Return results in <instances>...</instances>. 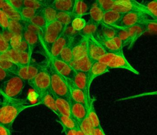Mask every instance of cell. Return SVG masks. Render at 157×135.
I'll use <instances>...</instances> for the list:
<instances>
[{
  "mask_svg": "<svg viewBox=\"0 0 157 135\" xmlns=\"http://www.w3.org/2000/svg\"><path fill=\"white\" fill-rule=\"evenodd\" d=\"M2 98V101L0 104V125L10 131L15 120L22 111L40 104L39 102L30 104L23 99H11L4 96Z\"/></svg>",
  "mask_w": 157,
  "mask_h": 135,
  "instance_id": "cell-1",
  "label": "cell"
},
{
  "mask_svg": "<svg viewBox=\"0 0 157 135\" xmlns=\"http://www.w3.org/2000/svg\"><path fill=\"white\" fill-rule=\"evenodd\" d=\"M48 70L50 77V92L55 96L63 97L69 100L70 94L67 80L56 72L50 62Z\"/></svg>",
  "mask_w": 157,
  "mask_h": 135,
  "instance_id": "cell-2",
  "label": "cell"
},
{
  "mask_svg": "<svg viewBox=\"0 0 157 135\" xmlns=\"http://www.w3.org/2000/svg\"><path fill=\"white\" fill-rule=\"evenodd\" d=\"M65 27V25L55 21L47 25L44 29L41 44L44 46L47 54H48L53 43L63 33Z\"/></svg>",
  "mask_w": 157,
  "mask_h": 135,
  "instance_id": "cell-3",
  "label": "cell"
},
{
  "mask_svg": "<svg viewBox=\"0 0 157 135\" xmlns=\"http://www.w3.org/2000/svg\"><path fill=\"white\" fill-rule=\"evenodd\" d=\"M38 98L50 90V77L48 68L44 67L31 80L28 81Z\"/></svg>",
  "mask_w": 157,
  "mask_h": 135,
  "instance_id": "cell-4",
  "label": "cell"
},
{
  "mask_svg": "<svg viewBox=\"0 0 157 135\" xmlns=\"http://www.w3.org/2000/svg\"><path fill=\"white\" fill-rule=\"evenodd\" d=\"M25 81L17 75H14L2 84L3 96L11 99H17L20 96L25 87Z\"/></svg>",
  "mask_w": 157,
  "mask_h": 135,
  "instance_id": "cell-5",
  "label": "cell"
},
{
  "mask_svg": "<svg viewBox=\"0 0 157 135\" xmlns=\"http://www.w3.org/2000/svg\"><path fill=\"white\" fill-rule=\"evenodd\" d=\"M147 14L140 11H130L123 15L117 27L128 28L137 24H142L149 19Z\"/></svg>",
  "mask_w": 157,
  "mask_h": 135,
  "instance_id": "cell-6",
  "label": "cell"
},
{
  "mask_svg": "<svg viewBox=\"0 0 157 135\" xmlns=\"http://www.w3.org/2000/svg\"><path fill=\"white\" fill-rule=\"evenodd\" d=\"M48 59L56 72L68 80H73L75 70L69 63L54 57H48Z\"/></svg>",
  "mask_w": 157,
  "mask_h": 135,
  "instance_id": "cell-7",
  "label": "cell"
},
{
  "mask_svg": "<svg viewBox=\"0 0 157 135\" xmlns=\"http://www.w3.org/2000/svg\"><path fill=\"white\" fill-rule=\"evenodd\" d=\"M43 67L44 66L39 63L31 62L25 65H20L18 67L17 76H19L25 82H28L33 78Z\"/></svg>",
  "mask_w": 157,
  "mask_h": 135,
  "instance_id": "cell-8",
  "label": "cell"
},
{
  "mask_svg": "<svg viewBox=\"0 0 157 135\" xmlns=\"http://www.w3.org/2000/svg\"><path fill=\"white\" fill-rule=\"evenodd\" d=\"M110 68H123L129 70L136 75H139V72L136 70L125 58L123 52L114 53L113 56L110 62L107 65Z\"/></svg>",
  "mask_w": 157,
  "mask_h": 135,
  "instance_id": "cell-9",
  "label": "cell"
},
{
  "mask_svg": "<svg viewBox=\"0 0 157 135\" xmlns=\"http://www.w3.org/2000/svg\"><path fill=\"white\" fill-rule=\"evenodd\" d=\"M86 38L87 42V55L94 62L97 61L100 57L107 52L93 37Z\"/></svg>",
  "mask_w": 157,
  "mask_h": 135,
  "instance_id": "cell-10",
  "label": "cell"
},
{
  "mask_svg": "<svg viewBox=\"0 0 157 135\" xmlns=\"http://www.w3.org/2000/svg\"><path fill=\"white\" fill-rule=\"evenodd\" d=\"M72 81L76 87L80 89L85 93L88 100L89 101L91 100V98L90 97V85L88 83L87 72L75 70V75Z\"/></svg>",
  "mask_w": 157,
  "mask_h": 135,
  "instance_id": "cell-11",
  "label": "cell"
},
{
  "mask_svg": "<svg viewBox=\"0 0 157 135\" xmlns=\"http://www.w3.org/2000/svg\"><path fill=\"white\" fill-rule=\"evenodd\" d=\"M107 52L118 53L123 52V45L121 39L117 36L110 39H102L99 38H94Z\"/></svg>",
  "mask_w": 157,
  "mask_h": 135,
  "instance_id": "cell-12",
  "label": "cell"
},
{
  "mask_svg": "<svg viewBox=\"0 0 157 135\" xmlns=\"http://www.w3.org/2000/svg\"><path fill=\"white\" fill-rule=\"evenodd\" d=\"M67 83L69 88L70 99L75 102L81 103L86 106L89 105L91 100H88L85 93L80 89L76 87L72 83V81L67 80Z\"/></svg>",
  "mask_w": 157,
  "mask_h": 135,
  "instance_id": "cell-13",
  "label": "cell"
},
{
  "mask_svg": "<svg viewBox=\"0 0 157 135\" xmlns=\"http://www.w3.org/2000/svg\"><path fill=\"white\" fill-rule=\"evenodd\" d=\"M72 118L77 123L85 119L87 116V107L85 105L69 99Z\"/></svg>",
  "mask_w": 157,
  "mask_h": 135,
  "instance_id": "cell-14",
  "label": "cell"
},
{
  "mask_svg": "<svg viewBox=\"0 0 157 135\" xmlns=\"http://www.w3.org/2000/svg\"><path fill=\"white\" fill-rule=\"evenodd\" d=\"M74 38H71L64 35L63 33L59 36V37L53 43L50 51L48 53V57L56 58L62 49L71 41V39Z\"/></svg>",
  "mask_w": 157,
  "mask_h": 135,
  "instance_id": "cell-15",
  "label": "cell"
},
{
  "mask_svg": "<svg viewBox=\"0 0 157 135\" xmlns=\"http://www.w3.org/2000/svg\"><path fill=\"white\" fill-rule=\"evenodd\" d=\"M108 72H109V68L106 65H104L98 60L94 61L87 72L89 84L91 85V82L95 78Z\"/></svg>",
  "mask_w": 157,
  "mask_h": 135,
  "instance_id": "cell-16",
  "label": "cell"
},
{
  "mask_svg": "<svg viewBox=\"0 0 157 135\" xmlns=\"http://www.w3.org/2000/svg\"><path fill=\"white\" fill-rule=\"evenodd\" d=\"M87 55L86 38L81 36L77 42H74L72 46L73 60H77Z\"/></svg>",
  "mask_w": 157,
  "mask_h": 135,
  "instance_id": "cell-17",
  "label": "cell"
},
{
  "mask_svg": "<svg viewBox=\"0 0 157 135\" xmlns=\"http://www.w3.org/2000/svg\"><path fill=\"white\" fill-rule=\"evenodd\" d=\"M125 28L126 29L129 37V45L128 46V49H131L138 38L146 32L143 24H137Z\"/></svg>",
  "mask_w": 157,
  "mask_h": 135,
  "instance_id": "cell-18",
  "label": "cell"
},
{
  "mask_svg": "<svg viewBox=\"0 0 157 135\" xmlns=\"http://www.w3.org/2000/svg\"><path fill=\"white\" fill-rule=\"evenodd\" d=\"M123 15L124 14H120L113 10L105 12L101 25L117 27L121 21Z\"/></svg>",
  "mask_w": 157,
  "mask_h": 135,
  "instance_id": "cell-19",
  "label": "cell"
},
{
  "mask_svg": "<svg viewBox=\"0 0 157 135\" xmlns=\"http://www.w3.org/2000/svg\"><path fill=\"white\" fill-rule=\"evenodd\" d=\"M93 62L94 61L92 60L88 55H86L77 60H72L69 63V65L74 70L88 72Z\"/></svg>",
  "mask_w": 157,
  "mask_h": 135,
  "instance_id": "cell-20",
  "label": "cell"
},
{
  "mask_svg": "<svg viewBox=\"0 0 157 135\" xmlns=\"http://www.w3.org/2000/svg\"><path fill=\"white\" fill-rule=\"evenodd\" d=\"M23 38L26 41L29 46V54L31 57L34 49L40 43L39 36L33 32L24 29L22 33Z\"/></svg>",
  "mask_w": 157,
  "mask_h": 135,
  "instance_id": "cell-21",
  "label": "cell"
},
{
  "mask_svg": "<svg viewBox=\"0 0 157 135\" xmlns=\"http://www.w3.org/2000/svg\"><path fill=\"white\" fill-rule=\"evenodd\" d=\"M75 1L73 0H55L50 2V5L57 11L72 14Z\"/></svg>",
  "mask_w": 157,
  "mask_h": 135,
  "instance_id": "cell-22",
  "label": "cell"
},
{
  "mask_svg": "<svg viewBox=\"0 0 157 135\" xmlns=\"http://www.w3.org/2000/svg\"><path fill=\"white\" fill-rule=\"evenodd\" d=\"M91 4L87 1L75 0L74 9L72 12L73 18L82 17L83 15L88 14Z\"/></svg>",
  "mask_w": 157,
  "mask_h": 135,
  "instance_id": "cell-23",
  "label": "cell"
},
{
  "mask_svg": "<svg viewBox=\"0 0 157 135\" xmlns=\"http://www.w3.org/2000/svg\"><path fill=\"white\" fill-rule=\"evenodd\" d=\"M38 99L39 102L40 103V104L45 105L47 108H48L53 112H54L56 115L59 114L56 106L55 96L50 92V90Z\"/></svg>",
  "mask_w": 157,
  "mask_h": 135,
  "instance_id": "cell-24",
  "label": "cell"
},
{
  "mask_svg": "<svg viewBox=\"0 0 157 135\" xmlns=\"http://www.w3.org/2000/svg\"><path fill=\"white\" fill-rule=\"evenodd\" d=\"M55 99L56 108L58 113L65 116L72 117L69 100L57 96H55Z\"/></svg>",
  "mask_w": 157,
  "mask_h": 135,
  "instance_id": "cell-25",
  "label": "cell"
},
{
  "mask_svg": "<svg viewBox=\"0 0 157 135\" xmlns=\"http://www.w3.org/2000/svg\"><path fill=\"white\" fill-rule=\"evenodd\" d=\"M88 14L91 18L90 20L99 25L102 24L104 12L98 6L96 1H94L91 5Z\"/></svg>",
  "mask_w": 157,
  "mask_h": 135,
  "instance_id": "cell-26",
  "label": "cell"
},
{
  "mask_svg": "<svg viewBox=\"0 0 157 135\" xmlns=\"http://www.w3.org/2000/svg\"><path fill=\"white\" fill-rule=\"evenodd\" d=\"M98 27V24L93 22L91 20H90L88 22L86 23L84 28L78 33L79 36L85 38L93 37L95 38L97 36Z\"/></svg>",
  "mask_w": 157,
  "mask_h": 135,
  "instance_id": "cell-27",
  "label": "cell"
},
{
  "mask_svg": "<svg viewBox=\"0 0 157 135\" xmlns=\"http://www.w3.org/2000/svg\"><path fill=\"white\" fill-rule=\"evenodd\" d=\"M117 2L122 4L126 7H128L131 11H140L147 14L148 15H150L148 10L142 4H140L136 1L131 0H116Z\"/></svg>",
  "mask_w": 157,
  "mask_h": 135,
  "instance_id": "cell-28",
  "label": "cell"
},
{
  "mask_svg": "<svg viewBox=\"0 0 157 135\" xmlns=\"http://www.w3.org/2000/svg\"><path fill=\"white\" fill-rule=\"evenodd\" d=\"M75 39V38L71 40V41L62 49L56 59L69 64V63L73 60L72 46Z\"/></svg>",
  "mask_w": 157,
  "mask_h": 135,
  "instance_id": "cell-29",
  "label": "cell"
},
{
  "mask_svg": "<svg viewBox=\"0 0 157 135\" xmlns=\"http://www.w3.org/2000/svg\"><path fill=\"white\" fill-rule=\"evenodd\" d=\"M102 27L101 29L98 31L97 36L96 38H99L102 39H110L117 36L116 29L115 27L101 25Z\"/></svg>",
  "mask_w": 157,
  "mask_h": 135,
  "instance_id": "cell-30",
  "label": "cell"
},
{
  "mask_svg": "<svg viewBox=\"0 0 157 135\" xmlns=\"http://www.w3.org/2000/svg\"><path fill=\"white\" fill-rule=\"evenodd\" d=\"M94 99H91L89 105L87 107V118L88 119L89 121L92 125L93 127L94 128H97L101 127L100 124V121L99 120V118L96 114V112L95 111L94 107Z\"/></svg>",
  "mask_w": 157,
  "mask_h": 135,
  "instance_id": "cell-31",
  "label": "cell"
},
{
  "mask_svg": "<svg viewBox=\"0 0 157 135\" xmlns=\"http://www.w3.org/2000/svg\"><path fill=\"white\" fill-rule=\"evenodd\" d=\"M2 10L6 14L9 19L20 22H23L20 13L16 11L15 9H13L11 7V6L7 2L6 0H4V5Z\"/></svg>",
  "mask_w": 157,
  "mask_h": 135,
  "instance_id": "cell-32",
  "label": "cell"
},
{
  "mask_svg": "<svg viewBox=\"0 0 157 135\" xmlns=\"http://www.w3.org/2000/svg\"><path fill=\"white\" fill-rule=\"evenodd\" d=\"M50 2L51 1H48V4L42 10L47 25L56 21V17L57 10L51 6Z\"/></svg>",
  "mask_w": 157,
  "mask_h": 135,
  "instance_id": "cell-33",
  "label": "cell"
},
{
  "mask_svg": "<svg viewBox=\"0 0 157 135\" xmlns=\"http://www.w3.org/2000/svg\"><path fill=\"white\" fill-rule=\"evenodd\" d=\"M57 117L62 126L72 130H75L79 128L78 123L72 117L65 116L59 113L57 115Z\"/></svg>",
  "mask_w": 157,
  "mask_h": 135,
  "instance_id": "cell-34",
  "label": "cell"
},
{
  "mask_svg": "<svg viewBox=\"0 0 157 135\" xmlns=\"http://www.w3.org/2000/svg\"><path fill=\"white\" fill-rule=\"evenodd\" d=\"M47 1H34V0H24V7L34 9L37 12L42 11L43 9L48 4Z\"/></svg>",
  "mask_w": 157,
  "mask_h": 135,
  "instance_id": "cell-35",
  "label": "cell"
},
{
  "mask_svg": "<svg viewBox=\"0 0 157 135\" xmlns=\"http://www.w3.org/2000/svg\"><path fill=\"white\" fill-rule=\"evenodd\" d=\"M24 29L25 28L23 22H20L9 19L7 31H9L11 34L21 35Z\"/></svg>",
  "mask_w": 157,
  "mask_h": 135,
  "instance_id": "cell-36",
  "label": "cell"
},
{
  "mask_svg": "<svg viewBox=\"0 0 157 135\" xmlns=\"http://www.w3.org/2000/svg\"><path fill=\"white\" fill-rule=\"evenodd\" d=\"M0 67L2 69L17 75L19 66L8 59L0 58Z\"/></svg>",
  "mask_w": 157,
  "mask_h": 135,
  "instance_id": "cell-37",
  "label": "cell"
},
{
  "mask_svg": "<svg viewBox=\"0 0 157 135\" xmlns=\"http://www.w3.org/2000/svg\"><path fill=\"white\" fill-rule=\"evenodd\" d=\"M73 17L72 15V14H69L67 12H60L57 11L56 13V21L58 22L59 23L67 26L71 23Z\"/></svg>",
  "mask_w": 157,
  "mask_h": 135,
  "instance_id": "cell-38",
  "label": "cell"
},
{
  "mask_svg": "<svg viewBox=\"0 0 157 135\" xmlns=\"http://www.w3.org/2000/svg\"><path fill=\"white\" fill-rule=\"evenodd\" d=\"M115 28L116 29L117 36L121 39L122 42L123 47L125 46H129V37L126 29L123 28H118V27H115Z\"/></svg>",
  "mask_w": 157,
  "mask_h": 135,
  "instance_id": "cell-39",
  "label": "cell"
},
{
  "mask_svg": "<svg viewBox=\"0 0 157 135\" xmlns=\"http://www.w3.org/2000/svg\"><path fill=\"white\" fill-rule=\"evenodd\" d=\"M78 124L80 129L85 135H93L94 128L89 121L87 117L78 122Z\"/></svg>",
  "mask_w": 157,
  "mask_h": 135,
  "instance_id": "cell-40",
  "label": "cell"
},
{
  "mask_svg": "<svg viewBox=\"0 0 157 135\" xmlns=\"http://www.w3.org/2000/svg\"><path fill=\"white\" fill-rule=\"evenodd\" d=\"M29 22L34 25H36V27L40 28L42 30V31L47 25L42 11L38 12Z\"/></svg>",
  "mask_w": 157,
  "mask_h": 135,
  "instance_id": "cell-41",
  "label": "cell"
},
{
  "mask_svg": "<svg viewBox=\"0 0 157 135\" xmlns=\"http://www.w3.org/2000/svg\"><path fill=\"white\" fill-rule=\"evenodd\" d=\"M37 12V11L34 9L24 7L20 13L23 21L29 22L36 15V14Z\"/></svg>",
  "mask_w": 157,
  "mask_h": 135,
  "instance_id": "cell-42",
  "label": "cell"
},
{
  "mask_svg": "<svg viewBox=\"0 0 157 135\" xmlns=\"http://www.w3.org/2000/svg\"><path fill=\"white\" fill-rule=\"evenodd\" d=\"M23 23L24 25V28L25 29L33 32L34 33H36L40 38V43L42 41V37H43V31L42 30L39 28V27H36V25H34V24H33L32 23H31L30 22H26V21H23Z\"/></svg>",
  "mask_w": 157,
  "mask_h": 135,
  "instance_id": "cell-43",
  "label": "cell"
},
{
  "mask_svg": "<svg viewBox=\"0 0 157 135\" xmlns=\"http://www.w3.org/2000/svg\"><path fill=\"white\" fill-rule=\"evenodd\" d=\"M148 10L150 17L155 20H157V1H148L144 5Z\"/></svg>",
  "mask_w": 157,
  "mask_h": 135,
  "instance_id": "cell-44",
  "label": "cell"
},
{
  "mask_svg": "<svg viewBox=\"0 0 157 135\" xmlns=\"http://www.w3.org/2000/svg\"><path fill=\"white\" fill-rule=\"evenodd\" d=\"M86 23V22L85 18L82 17H75L73 18L71 26L75 31L79 33L84 28Z\"/></svg>",
  "mask_w": 157,
  "mask_h": 135,
  "instance_id": "cell-45",
  "label": "cell"
},
{
  "mask_svg": "<svg viewBox=\"0 0 157 135\" xmlns=\"http://www.w3.org/2000/svg\"><path fill=\"white\" fill-rule=\"evenodd\" d=\"M157 20L148 19L145 22L142 23L145 28L146 32L151 33H156L157 30Z\"/></svg>",
  "mask_w": 157,
  "mask_h": 135,
  "instance_id": "cell-46",
  "label": "cell"
},
{
  "mask_svg": "<svg viewBox=\"0 0 157 135\" xmlns=\"http://www.w3.org/2000/svg\"><path fill=\"white\" fill-rule=\"evenodd\" d=\"M8 59L10 60L13 62L15 63L19 66L20 62V52L17 50H15L13 49L10 48L6 52Z\"/></svg>",
  "mask_w": 157,
  "mask_h": 135,
  "instance_id": "cell-47",
  "label": "cell"
},
{
  "mask_svg": "<svg viewBox=\"0 0 157 135\" xmlns=\"http://www.w3.org/2000/svg\"><path fill=\"white\" fill-rule=\"evenodd\" d=\"M98 6L101 8V9L105 12H107L109 10H112V7L113 6L115 1H112V0H99V1H96Z\"/></svg>",
  "mask_w": 157,
  "mask_h": 135,
  "instance_id": "cell-48",
  "label": "cell"
},
{
  "mask_svg": "<svg viewBox=\"0 0 157 135\" xmlns=\"http://www.w3.org/2000/svg\"><path fill=\"white\" fill-rule=\"evenodd\" d=\"M22 39V35H13L9 41L10 47L11 49L17 50Z\"/></svg>",
  "mask_w": 157,
  "mask_h": 135,
  "instance_id": "cell-49",
  "label": "cell"
},
{
  "mask_svg": "<svg viewBox=\"0 0 157 135\" xmlns=\"http://www.w3.org/2000/svg\"><path fill=\"white\" fill-rule=\"evenodd\" d=\"M9 19L4 13V12L0 9V27L2 29V31L7 30V27L9 25Z\"/></svg>",
  "mask_w": 157,
  "mask_h": 135,
  "instance_id": "cell-50",
  "label": "cell"
},
{
  "mask_svg": "<svg viewBox=\"0 0 157 135\" xmlns=\"http://www.w3.org/2000/svg\"><path fill=\"white\" fill-rule=\"evenodd\" d=\"M10 48L9 42L4 38L2 31H0V54L6 52Z\"/></svg>",
  "mask_w": 157,
  "mask_h": 135,
  "instance_id": "cell-51",
  "label": "cell"
},
{
  "mask_svg": "<svg viewBox=\"0 0 157 135\" xmlns=\"http://www.w3.org/2000/svg\"><path fill=\"white\" fill-rule=\"evenodd\" d=\"M7 2L11 6V7L16 11L20 12L21 9L24 7L23 0H6Z\"/></svg>",
  "mask_w": 157,
  "mask_h": 135,
  "instance_id": "cell-52",
  "label": "cell"
},
{
  "mask_svg": "<svg viewBox=\"0 0 157 135\" xmlns=\"http://www.w3.org/2000/svg\"><path fill=\"white\" fill-rule=\"evenodd\" d=\"M14 75H15L2 69L0 67V83L1 84H2L3 82L8 80Z\"/></svg>",
  "mask_w": 157,
  "mask_h": 135,
  "instance_id": "cell-53",
  "label": "cell"
},
{
  "mask_svg": "<svg viewBox=\"0 0 157 135\" xmlns=\"http://www.w3.org/2000/svg\"><path fill=\"white\" fill-rule=\"evenodd\" d=\"M63 33L71 38H75L77 36H79L78 32L75 31L71 26V24L66 26Z\"/></svg>",
  "mask_w": 157,
  "mask_h": 135,
  "instance_id": "cell-54",
  "label": "cell"
},
{
  "mask_svg": "<svg viewBox=\"0 0 157 135\" xmlns=\"http://www.w3.org/2000/svg\"><path fill=\"white\" fill-rule=\"evenodd\" d=\"M18 51L19 52H29V46L26 41L23 38L21 39V43L20 44V46L17 49Z\"/></svg>",
  "mask_w": 157,
  "mask_h": 135,
  "instance_id": "cell-55",
  "label": "cell"
},
{
  "mask_svg": "<svg viewBox=\"0 0 157 135\" xmlns=\"http://www.w3.org/2000/svg\"><path fill=\"white\" fill-rule=\"evenodd\" d=\"M0 135H11V131L4 126L0 125Z\"/></svg>",
  "mask_w": 157,
  "mask_h": 135,
  "instance_id": "cell-56",
  "label": "cell"
},
{
  "mask_svg": "<svg viewBox=\"0 0 157 135\" xmlns=\"http://www.w3.org/2000/svg\"><path fill=\"white\" fill-rule=\"evenodd\" d=\"M62 127H63V130L65 135H75L74 130L69 129L64 126H62Z\"/></svg>",
  "mask_w": 157,
  "mask_h": 135,
  "instance_id": "cell-57",
  "label": "cell"
},
{
  "mask_svg": "<svg viewBox=\"0 0 157 135\" xmlns=\"http://www.w3.org/2000/svg\"><path fill=\"white\" fill-rule=\"evenodd\" d=\"M74 133L75 134V135H85L82 131L81 129H80V128H77V129L75 130H74Z\"/></svg>",
  "mask_w": 157,
  "mask_h": 135,
  "instance_id": "cell-58",
  "label": "cell"
},
{
  "mask_svg": "<svg viewBox=\"0 0 157 135\" xmlns=\"http://www.w3.org/2000/svg\"><path fill=\"white\" fill-rule=\"evenodd\" d=\"M4 2V0H0V9L1 10L2 9Z\"/></svg>",
  "mask_w": 157,
  "mask_h": 135,
  "instance_id": "cell-59",
  "label": "cell"
},
{
  "mask_svg": "<svg viewBox=\"0 0 157 135\" xmlns=\"http://www.w3.org/2000/svg\"><path fill=\"white\" fill-rule=\"evenodd\" d=\"M2 96H3V93L1 91H0V104H1V102L2 101Z\"/></svg>",
  "mask_w": 157,
  "mask_h": 135,
  "instance_id": "cell-60",
  "label": "cell"
},
{
  "mask_svg": "<svg viewBox=\"0 0 157 135\" xmlns=\"http://www.w3.org/2000/svg\"><path fill=\"white\" fill-rule=\"evenodd\" d=\"M0 91L2 92V84H1V83H0Z\"/></svg>",
  "mask_w": 157,
  "mask_h": 135,
  "instance_id": "cell-61",
  "label": "cell"
}]
</instances>
